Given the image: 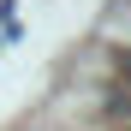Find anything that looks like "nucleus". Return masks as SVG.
I'll return each mask as SVG.
<instances>
[{"mask_svg":"<svg viewBox=\"0 0 131 131\" xmlns=\"http://www.w3.org/2000/svg\"><path fill=\"white\" fill-rule=\"evenodd\" d=\"M119 72H125V78H131V54H125V60H119Z\"/></svg>","mask_w":131,"mask_h":131,"instance_id":"obj_1","label":"nucleus"}]
</instances>
